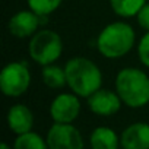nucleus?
<instances>
[{
  "label": "nucleus",
  "instance_id": "1",
  "mask_svg": "<svg viewBox=\"0 0 149 149\" xmlns=\"http://www.w3.org/2000/svg\"><path fill=\"white\" fill-rule=\"evenodd\" d=\"M67 86L81 98H88L102 86L101 69L86 57H72L64 64Z\"/></svg>",
  "mask_w": 149,
  "mask_h": 149
},
{
  "label": "nucleus",
  "instance_id": "2",
  "mask_svg": "<svg viewBox=\"0 0 149 149\" xmlns=\"http://www.w3.org/2000/svg\"><path fill=\"white\" fill-rule=\"evenodd\" d=\"M116 92L121 102L130 108L149 104V76L137 67H124L116 76Z\"/></svg>",
  "mask_w": 149,
  "mask_h": 149
},
{
  "label": "nucleus",
  "instance_id": "3",
  "mask_svg": "<svg viewBox=\"0 0 149 149\" xmlns=\"http://www.w3.org/2000/svg\"><path fill=\"white\" fill-rule=\"evenodd\" d=\"M136 42V34L127 22H111L105 25L97 37V50L110 60L126 56Z\"/></svg>",
  "mask_w": 149,
  "mask_h": 149
},
{
  "label": "nucleus",
  "instance_id": "4",
  "mask_svg": "<svg viewBox=\"0 0 149 149\" xmlns=\"http://www.w3.org/2000/svg\"><path fill=\"white\" fill-rule=\"evenodd\" d=\"M28 53L40 66L53 64L63 53L61 37L53 29H40L29 38Z\"/></svg>",
  "mask_w": 149,
  "mask_h": 149
},
{
  "label": "nucleus",
  "instance_id": "5",
  "mask_svg": "<svg viewBox=\"0 0 149 149\" xmlns=\"http://www.w3.org/2000/svg\"><path fill=\"white\" fill-rule=\"evenodd\" d=\"M31 85V72L24 61H10L0 72V89L9 98L22 97Z\"/></svg>",
  "mask_w": 149,
  "mask_h": 149
},
{
  "label": "nucleus",
  "instance_id": "6",
  "mask_svg": "<svg viewBox=\"0 0 149 149\" xmlns=\"http://www.w3.org/2000/svg\"><path fill=\"white\" fill-rule=\"evenodd\" d=\"M48 149H84V137L72 123H54L47 133Z\"/></svg>",
  "mask_w": 149,
  "mask_h": 149
},
{
  "label": "nucleus",
  "instance_id": "7",
  "mask_svg": "<svg viewBox=\"0 0 149 149\" xmlns=\"http://www.w3.org/2000/svg\"><path fill=\"white\" fill-rule=\"evenodd\" d=\"M81 97L76 94H58L50 104V116L54 123H73L81 113Z\"/></svg>",
  "mask_w": 149,
  "mask_h": 149
},
{
  "label": "nucleus",
  "instance_id": "8",
  "mask_svg": "<svg viewBox=\"0 0 149 149\" xmlns=\"http://www.w3.org/2000/svg\"><path fill=\"white\" fill-rule=\"evenodd\" d=\"M45 18L37 15L34 10L28 9V10H19L16 12L8 22V29L9 32L16 37V38H31L37 31H40V25L42 24L41 21H44Z\"/></svg>",
  "mask_w": 149,
  "mask_h": 149
},
{
  "label": "nucleus",
  "instance_id": "9",
  "mask_svg": "<svg viewBox=\"0 0 149 149\" xmlns=\"http://www.w3.org/2000/svg\"><path fill=\"white\" fill-rule=\"evenodd\" d=\"M88 107L89 110L101 117H110L114 116L116 113L120 111L121 108V100L118 97V94L116 91L111 89H98L97 92H94L91 97L86 98Z\"/></svg>",
  "mask_w": 149,
  "mask_h": 149
},
{
  "label": "nucleus",
  "instance_id": "10",
  "mask_svg": "<svg viewBox=\"0 0 149 149\" xmlns=\"http://www.w3.org/2000/svg\"><path fill=\"white\" fill-rule=\"evenodd\" d=\"M123 149H149V124L143 121L127 126L120 136Z\"/></svg>",
  "mask_w": 149,
  "mask_h": 149
},
{
  "label": "nucleus",
  "instance_id": "11",
  "mask_svg": "<svg viewBox=\"0 0 149 149\" xmlns=\"http://www.w3.org/2000/svg\"><path fill=\"white\" fill-rule=\"evenodd\" d=\"M8 126L15 134H24L32 130L34 127V114L25 104H15L9 108L8 116Z\"/></svg>",
  "mask_w": 149,
  "mask_h": 149
},
{
  "label": "nucleus",
  "instance_id": "12",
  "mask_svg": "<svg viewBox=\"0 0 149 149\" xmlns=\"http://www.w3.org/2000/svg\"><path fill=\"white\" fill-rule=\"evenodd\" d=\"M89 143L92 149H118L120 137L113 129L100 126L92 130Z\"/></svg>",
  "mask_w": 149,
  "mask_h": 149
},
{
  "label": "nucleus",
  "instance_id": "13",
  "mask_svg": "<svg viewBox=\"0 0 149 149\" xmlns=\"http://www.w3.org/2000/svg\"><path fill=\"white\" fill-rule=\"evenodd\" d=\"M41 78H42L44 85H47L51 89H61L67 85V78H66L64 67H60L54 63L42 66Z\"/></svg>",
  "mask_w": 149,
  "mask_h": 149
},
{
  "label": "nucleus",
  "instance_id": "14",
  "mask_svg": "<svg viewBox=\"0 0 149 149\" xmlns=\"http://www.w3.org/2000/svg\"><path fill=\"white\" fill-rule=\"evenodd\" d=\"M148 0H110L113 12L120 18H133L145 6Z\"/></svg>",
  "mask_w": 149,
  "mask_h": 149
},
{
  "label": "nucleus",
  "instance_id": "15",
  "mask_svg": "<svg viewBox=\"0 0 149 149\" xmlns=\"http://www.w3.org/2000/svg\"><path fill=\"white\" fill-rule=\"evenodd\" d=\"M13 149H48L47 139H42L35 132H28L24 134H18L13 143Z\"/></svg>",
  "mask_w": 149,
  "mask_h": 149
},
{
  "label": "nucleus",
  "instance_id": "16",
  "mask_svg": "<svg viewBox=\"0 0 149 149\" xmlns=\"http://www.w3.org/2000/svg\"><path fill=\"white\" fill-rule=\"evenodd\" d=\"M26 3H28V8L34 10L37 15L47 18L48 15H51L60 8L63 0H26Z\"/></svg>",
  "mask_w": 149,
  "mask_h": 149
},
{
  "label": "nucleus",
  "instance_id": "17",
  "mask_svg": "<svg viewBox=\"0 0 149 149\" xmlns=\"http://www.w3.org/2000/svg\"><path fill=\"white\" fill-rule=\"evenodd\" d=\"M137 56H139L140 63L145 67H149V31H146L142 35L137 44Z\"/></svg>",
  "mask_w": 149,
  "mask_h": 149
},
{
  "label": "nucleus",
  "instance_id": "18",
  "mask_svg": "<svg viewBox=\"0 0 149 149\" xmlns=\"http://www.w3.org/2000/svg\"><path fill=\"white\" fill-rule=\"evenodd\" d=\"M136 19H137V24L142 29L149 31V2L145 3V6L139 10V13L136 15Z\"/></svg>",
  "mask_w": 149,
  "mask_h": 149
},
{
  "label": "nucleus",
  "instance_id": "19",
  "mask_svg": "<svg viewBox=\"0 0 149 149\" xmlns=\"http://www.w3.org/2000/svg\"><path fill=\"white\" fill-rule=\"evenodd\" d=\"M0 149H12V148H10L8 143H5V142H3L2 145H0Z\"/></svg>",
  "mask_w": 149,
  "mask_h": 149
},
{
  "label": "nucleus",
  "instance_id": "20",
  "mask_svg": "<svg viewBox=\"0 0 149 149\" xmlns=\"http://www.w3.org/2000/svg\"><path fill=\"white\" fill-rule=\"evenodd\" d=\"M148 2H149V0H148Z\"/></svg>",
  "mask_w": 149,
  "mask_h": 149
}]
</instances>
